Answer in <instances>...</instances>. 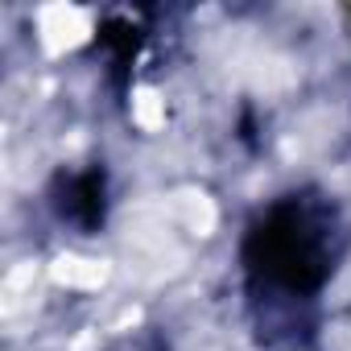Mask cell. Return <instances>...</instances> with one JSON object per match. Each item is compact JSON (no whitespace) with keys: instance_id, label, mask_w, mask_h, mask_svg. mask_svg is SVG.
<instances>
[{"instance_id":"1","label":"cell","mask_w":351,"mask_h":351,"mask_svg":"<svg viewBox=\"0 0 351 351\" xmlns=\"http://www.w3.org/2000/svg\"><path fill=\"white\" fill-rule=\"evenodd\" d=\"M248 269L265 285H277L289 298L314 293L330 273V219H326V207L298 203V195L289 203H277L269 211V219L252 232Z\"/></svg>"}]
</instances>
